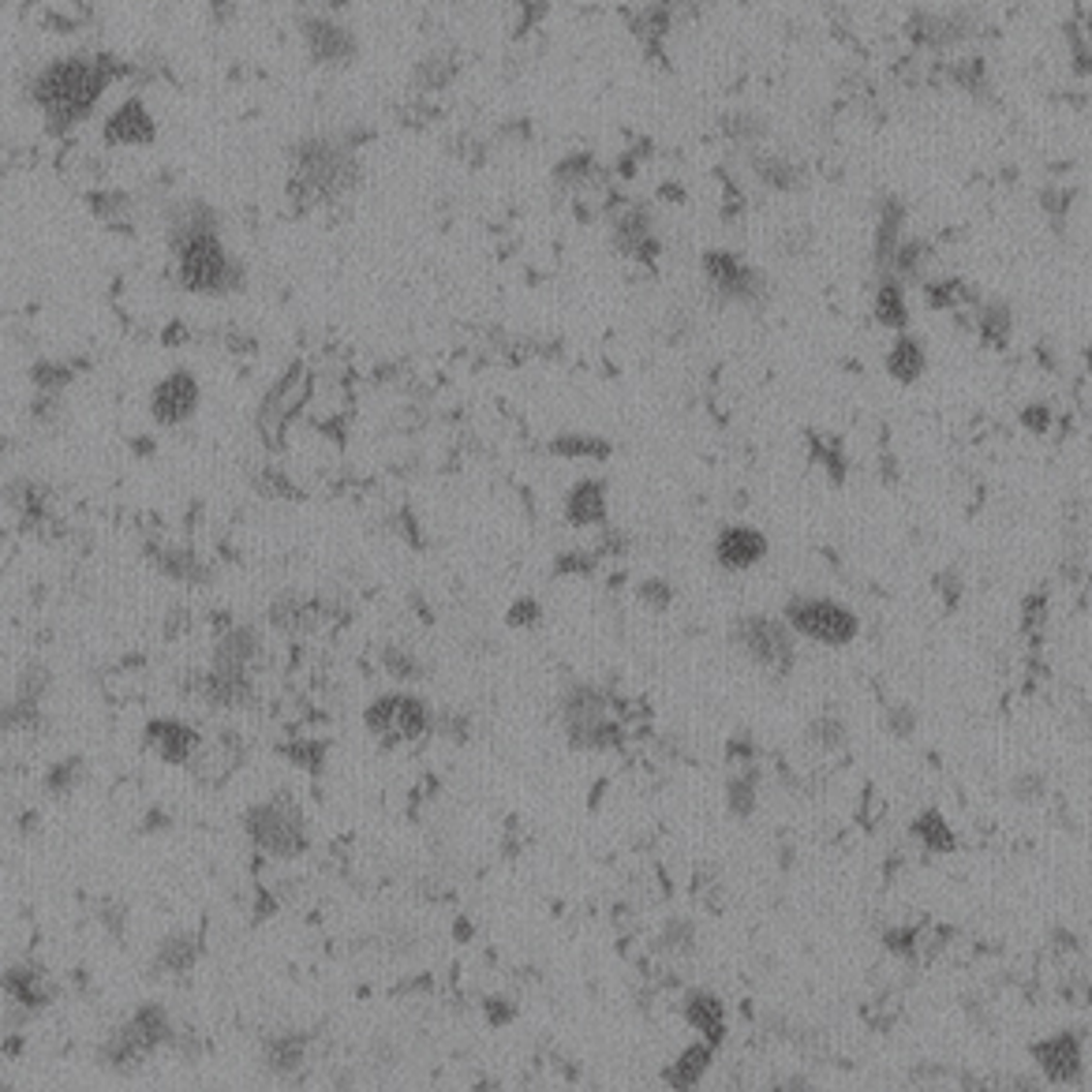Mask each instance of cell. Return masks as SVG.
<instances>
[{
    "label": "cell",
    "mask_w": 1092,
    "mask_h": 1092,
    "mask_svg": "<svg viewBox=\"0 0 1092 1092\" xmlns=\"http://www.w3.org/2000/svg\"><path fill=\"white\" fill-rule=\"evenodd\" d=\"M779 1089H812L809 1078H793V1082H779Z\"/></svg>",
    "instance_id": "64"
},
{
    "label": "cell",
    "mask_w": 1092,
    "mask_h": 1092,
    "mask_svg": "<svg viewBox=\"0 0 1092 1092\" xmlns=\"http://www.w3.org/2000/svg\"><path fill=\"white\" fill-rule=\"evenodd\" d=\"M0 992L4 999L30 1014L38 1018L41 1010H50L53 999H57V984L50 980V973L41 966H30V962H20V966H8L0 973Z\"/></svg>",
    "instance_id": "17"
},
{
    "label": "cell",
    "mask_w": 1092,
    "mask_h": 1092,
    "mask_svg": "<svg viewBox=\"0 0 1092 1092\" xmlns=\"http://www.w3.org/2000/svg\"><path fill=\"white\" fill-rule=\"evenodd\" d=\"M924 371H928V356L920 348V341L898 333V341L887 352V374L894 382H902V386H913V382L924 378Z\"/></svg>",
    "instance_id": "34"
},
{
    "label": "cell",
    "mask_w": 1092,
    "mask_h": 1092,
    "mask_svg": "<svg viewBox=\"0 0 1092 1092\" xmlns=\"http://www.w3.org/2000/svg\"><path fill=\"white\" fill-rule=\"evenodd\" d=\"M976 330L992 348H1003L1014 330V311L1006 300H980L976 303Z\"/></svg>",
    "instance_id": "36"
},
{
    "label": "cell",
    "mask_w": 1092,
    "mask_h": 1092,
    "mask_svg": "<svg viewBox=\"0 0 1092 1092\" xmlns=\"http://www.w3.org/2000/svg\"><path fill=\"white\" fill-rule=\"evenodd\" d=\"M382 666H386V673L400 685H420L423 677H427V663H423L416 651H408V647H400V644L382 647Z\"/></svg>",
    "instance_id": "41"
},
{
    "label": "cell",
    "mask_w": 1092,
    "mask_h": 1092,
    "mask_svg": "<svg viewBox=\"0 0 1092 1092\" xmlns=\"http://www.w3.org/2000/svg\"><path fill=\"white\" fill-rule=\"evenodd\" d=\"M550 453L569 460H606L614 449H610L606 438H596V434H562V438L550 442Z\"/></svg>",
    "instance_id": "44"
},
{
    "label": "cell",
    "mask_w": 1092,
    "mask_h": 1092,
    "mask_svg": "<svg viewBox=\"0 0 1092 1092\" xmlns=\"http://www.w3.org/2000/svg\"><path fill=\"white\" fill-rule=\"evenodd\" d=\"M606 221H610L614 247L629 259V263L651 266L655 259H659V236H655L651 214H647L640 203L610 199V203H606Z\"/></svg>",
    "instance_id": "12"
},
{
    "label": "cell",
    "mask_w": 1092,
    "mask_h": 1092,
    "mask_svg": "<svg viewBox=\"0 0 1092 1092\" xmlns=\"http://www.w3.org/2000/svg\"><path fill=\"white\" fill-rule=\"evenodd\" d=\"M730 640L752 666L767 670L770 677H786L793 670V663H797L793 629L786 621H779V617H767V614L737 617L730 629Z\"/></svg>",
    "instance_id": "6"
},
{
    "label": "cell",
    "mask_w": 1092,
    "mask_h": 1092,
    "mask_svg": "<svg viewBox=\"0 0 1092 1092\" xmlns=\"http://www.w3.org/2000/svg\"><path fill=\"white\" fill-rule=\"evenodd\" d=\"M487 1010H490V1014H494V1018H490V1022H494V1025H502V1022H513V1006L487 1003Z\"/></svg>",
    "instance_id": "63"
},
{
    "label": "cell",
    "mask_w": 1092,
    "mask_h": 1092,
    "mask_svg": "<svg viewBox=\"0 0 1092 1092\" xmlns=\"http://www.w3.org/2000/svg\"><path fill=\"white\" fill-rule=\"evenodd\" d=\"M673 30V16L666 8H659V4H647V8H640L633 16V34L640 41H644L647 50H659L663 46V38Z\"/></svg>",
    "instance_id": "45"
},
{
    "label": "cell",
    "mask_w": 1092,
    "mask_h": 1092,
    "mask_svg": "<svg viewBox=\"0 0 1092 1092\" xmlns=\"http://www.w3.org/2000/svg\"><path fill=\"white\" fill-rule=\"evenodd\" d=\"M83 779H87V760L83 756H64V760L46 770V793L64 800L83 786Z\"/></svg>",
    "instance_id": "42"
},
{
    "label": "cell",
    "mask_w": 1092,
    "mask_h": 1092,
    "mask_svg": "<svg viewBox=\"0 0 1092 1092\" xmlns=\"http://www.w3.org/2000/svg\"><path fill=\"white\" fill-rule=\"evenodd\" d=\"M254 490H259L263 497H270V502H296V497H300V490H296L281 472H273V468L254 476Z\"/></svg>",
    "instance_id": "48"
},
{
    "label": "cell",
    "mask_w": 1092,
    "mask_h": 1092,
    "mask_svg": "<svg viewBox=\"0 0 1092 1092\" xmlns=\"http://www.w3.org/2000/svg\"><path fill=\"white\" fill-rule=\"evenodd\" d=\"M434 730L442 733V737H453V741H468V719L460 711H442L434 715Z\"/></svg>",
    "instance_id": "55"
},
{
    "label": "cell",
    "mask_w": 1092,
    "mask_h": 1092,
    "mask_svg": "<svg viewBox=\"0 0 1092 1092\" xmlns=\"http://www.w3.org/2000/svg\"><path fill=\"white\" fill-rule=\"evenodd\" d=\"M326 603L318 599H303V596H281L273 599L270 610H266V621L281 633H311L326 621Z\"/></svg>",
    "instance_id": "26"
},
{
    "label": "cell",
    "mask_w": 1092,
    "mask_h": 1092,
    "mask_svg": "<svg viewBox=\"0 0 1092 1092\" xmlns=\"http://www.w3.org/2000/svg\"><path fill=\"white\" fill-rule=\"evenodd\" d=\"M90 214L98 217V221H105L109 229H131V221H135V199L127 195V191H117V187L94 191L90 195Z\"/></svg>",
    "instance_id": "38"
},
{
    "label": "cell",
    "mask_w": 1092,
    "mask_h": 1092,
    "mask_svg": "<svg viewBox=\"0 0 1092 1092\" xmlns=\"http://www.w3.org/2000/svg\"><path fill=\"white\" fill-rule=\"evenodd\" d=\"M756 800H760V779L756 770H741L726 782V809L733 819H749L756 812Z\"/></svg>",
    "instance_id": "43"
},
{
    "label": "cell",
    "mask_w": 1092,
    "mask_h": 1092,
    "mask_svg": "<svg viewBox=\"0 0 1092 1092\" xmlns=\"http://www.w3.org/2000/svg\"><path fill=\"white\" fill-rule=\"evenodd\" d=\"M782 621L790 625L793 633L809 636V640L827 647L853 644L860 633V617L849 606L830 603V599H809V596L790 599L786 610H782Z\"/></svg>",
    "instance_id": "8"
},
{
    "label": "cell",
    "mask_w": 1092,
    "mask_h": 1092,
    "mask_svg": "<svg viewBox=\"0 0 1092 1092\" xmlns=\"http://www.w3.org/2000/svg\"><path fill=\"white\" fill-rule=\"evenodd\" d=\"M1022 423L1029 430H1036V434H1043V430L1052 427V408H1048V404H1029V408L1022 412Z\"/></svg>",
    "instance_id": "60"
},
{
    "label": "cell",
    "mask_w": 1092,
    "mask_h": 1092,
    "mask_svg": "<svg viewBox=\"0 0 1092 1092\" xmlns=\"http://www.w3.org/2000/svg\"><path fill=\"white\" fill-rule=\"evenodd\" d=\"M1033 1059L1040 1063L1043 1078L1055 1085H1073L1082 1082L1085 1073V1055H1082V1040L1070 1033H1059L1052 1040H1040L1033 1043Z\"/></svg>",
    "instance_id": "19"
},
{
    "label": "cell",
    "mask_w": 1092,
    "mask_h": 1092,
    "mask_svg": "<svg viewBox=\"0 0 1092 1092\" xmlns=\"http://www.w3.org/2000/svg\"><path fill=\"white\" fill-rule=\"evenodd\" d=\"M289 161H293V169H289V203L300 214L341 203L363 180L356 143L344 135H303L289 150Z\"/></svg>",
    "instance_id": "2"
},
{
    "label": "cell",
    "mask_w": 1092,
    "mask_h": 1092,
    "mask_svg": "<svg viewBox=\"0 0 1092 1092\" xmlns=\"http://www.w3.org/2000/svg\"><path fill=\"white\" fill-rule=\"evenodd\" d=\"M557 719H562V730H580V726H592L599 719H610L606 715V696L599 693L596 685H566L562 689V700H557Z\"/></svg>",
    "instance_id": "24"
},
{
    "label": "cell",
    "mask_w": 1092,
    "mask_h": 1092,
    "mask_svg": "<svg viewBox=\"0 0 1092 1092\" xmlns=\"http://www.w3.org/2000/svg\"><path fill=\"white\" fill-rule=\"evenodd\" d=\"M98 920L113 932V936H124L127 928V909L120 902H98Z\"/></svg>",
    "instance_id": "58"
},
{
    "label": "cell",
    "mask_w": 1092,
    "mask_h": 1092,
    "mask_svg": "<svg viewBox=\"0 0 1092 1092\" xmlns=\"http://www.w3.org/2000/svg\"><path fill=\"white\" fill-rule=\"evenodd\" d=\"M883 722H887V733H890V737H898V741H909V737L917 733V726H920L917 711H913L909 703H890L887 719H883Z\"/></svg>",
    "instance_id": "49"
},
{
    "label": "cell",
    "mask_w": 1092,
    "mask_h": 1092,
    "mask_svg": "<svg viewBox=\"0 0 1092 1092\" xmlns=\"http://www.w3.org/2000/svg\"><path fill=\"white\" fill-rule=\"evenodd\" d=\"M909 835H913V839H917L920 846L928 849V853H954V849H958V835L950 830V823H946L939 809L920 812V816L913 819Z\"/></svg>",
    "instance_id": "37"
},
{
    "label": "cell",
    "mask_w": 1092,
    "mask_h": 1092,
    "mask_svg": "<svg viewBox=\"0 0 1092 1092\" xmlns=\"http://www.w3.org/2000/svg\"><path fill=\"white\" fill-rule=\"evenodd\" d=\"M460 71V60L453 50H434L423 60H416V71H412V90L416 94H438V90L453 87V79Z\"/></svg>",
    "instance_id": "30"
},
{
    "label": "cell",
    "mask_w": 1092,
    "mask_h": 1092,
    "mask_svg": "<svg viewBox=\"0 0 1092 1092\" xmlns=\"http://www.w3.org/2000/svg\"><path fill=\"white\" fill-rule=\"evenodd\" d=\"M1043 793V782L1040 775H1022V779L1014 782V797L1018 800H1036Z\"/></svg>",
    "instance_id": "62"
},
{
    "label": "cell",
    "mask_w": 1092,
    "mask_h": 1092,
    "mask_svg": "<svg viewBox=\"0 0 1092 1092\" xmlns=\"http://www.w3.org/2000/svg\"><path fill=\"white\" fill-rule=\"evenodd\" d=\"M809 741L823 752H842L849 745V730L839 715H819L809 726Z\"/></svg>",
    "instance_id": "46"
},
{
    "label": "cell",
    "mask_w": 1092,
    "mask_h": 1092,
    "mask_svg": "<svg viewBox=\"0 0 1092 1092\" xmlns=\"http://www.w3.org/2000/svg\"><path fill=\"white\" fill-rule=\"evenodd\" d=\"M41 726H46L41 703L20 700V696L0 700V730H8V733H38Z\"/></svg>",
    "instance_id": "40"
},
{
    "label": "cell",
    "mask_w": 1092,
    "mask_h": 1092,
    "mask_svg": "<svg viewBox=\"0 0 1092 1092\" xmlns=\"http://www.w3.org/2000/svg\"><path fill=\"white\" fill-rule=\"evenodd\" d=\"M143 745H147V752H154L157 760L173 763V767H187L191 756L203 749V737H199L187 722L150 719L147 730H143Z\"/></svg>",
    "instance_id": "18"
},
{
    "label": "cell",
    "mask_w": 1092,
    "mask_h": 1092,
    "mask_svg": "<svg viewBox=\"0 0 1092 1092\" xmlns=\"http://www.w3.org/2000/svg\"><path fill=\"white\" fill-rule=\"evenodd\" d=\"M767 557V539L756 527H726L715 539V562L730 573H749Z\"/></svg>",
    "instance_id": "21"
},
{
    "label": "cell",
    "mask_w": 1092,
    "mask_h": 1092,
    "mask_svg": "<svg viewBox=\"0 0 1092 1092\" xmlns=\"http://www.w3.org/2000/svg\"><path fill=\"white\" fill-rule=\"evenodd\" d=\"M749 173L756 176V184H763L767 191H779V195H793V191L809 184V169L800 165L793 154H782V150H752Z\"/></svg>",
    "instance_id": "20"
},
{
    "label": "cell",
    "mask_w": 1092,
    "mask_h": 1092,
    "mask_svg": "<svg viewBox=\"0 0 1092 1092\" xmlns=\"http://www.w3.org/2000/svg\"><path fill=\"white\" fill-rule=\"evenodd\" d=\"M150 557H154V566L161 569V573L169 576V580H176V584H187V587H206L210 580H214V573L206 569L203 557L191 550V546H150L147 550Z\"/></svg>",
    "instance_id": "25"
},
{
    "label": "cell",
    "mask_w": 1092,
    "mask_h": 1092,
    "mask_svg": "<svg viewBox=\"0 0 1092 1092\" xmlns=\"http://www.w3.org/2000/svg\"><path fill=\"white\" fill-rule=\"evenodd\" d=\"M203 958V936L199 932H187V928H176L169 932L154 950V973L157 976H184L195 969V962Z\"/></svg>",
    "instance_id": "23"
},
{
    "label": "cell",
    "mask_w": 1092,
    "mask_h": 1092,
    "mask_svg": "<svg viewBox=\"0 0 1092 1092\" xmlns=\"http://www.w3.org/2000/svg\"><path fill=\"white\" fill-rule=\"evenodd\" d=\"M199 400H203L199 378L180 367V371H169L150 390V416H154L157 427H180L199 412Z\"/></svg>",
    "instance_id": "15"
},
{
    "label": "cell",
    "mask_w": 1092,
    "mask_h": 1092,
    "mask_svg": "<svg viewBox=\"0 0 1092 1092\" xmlns=\"http://www.w3.org/2000/svg\"><path fill=\"white\" fill-rule=\"evenodd\" d=\"M363 726L386 749L390 745H416V741H427L430 733H434V711H430V703L420 700V696L390 693L367 703Z\"/></svg>",
    "instance_id": "5"
},
{
    "label": "cell",
    "mask_w": 1092,
    "mask_h": 1092,
    "mask_svg": "<svg viewBox=\"0 0 1092 1092\" xmlns=\"http://www.w3.org/2000/svg\"><path fill=\"white\" fill-rule=\"evenodd\" d=\"M711 1059H715L711 1043H707V1040L693 1043V1048H685V1052L677 1055L670 1066H666L663 1082L670 1085V1089H696V1085L703 1082V1073L711 1070Z\"/></svg>",
    "instance_id": "32"
},
{
    "label": "cell",
    "mask_w": 1092,
    "mask_h": 1092,
    "mask_svg": "<svg viewBox=\"0 0 1092 1092\" xmlns=\"http://www.w3.org/2000/svg\"><path fill=\"white\" fill-rule=\"evenodd\" d=\"M50 685H53L50 666L30 663V666H23L20 681H16V693L11 696H20V700H30V703H41L46 700V693H50Z\"/></svg>",
    "instance_id": "47"
},
{
    "label": "cell",
    "mask_w": 1092,
    "mask_h": 1092,
    "mask_svg": "<svg viewBox=\"0 0 1092 1092\" xmlns=\"http://www.w3.org/2000/svg\"><path fill=\"white\" fill-rule=\"evenodd\" d=\"M281 752L296 763V767L307 770V775H318V770H323V763H326V749H323V745L300 741V745H284Z\"/></svg>",
    "instance_id": "50"
},
{
    "label": "cell",
    "mask_w": 1092,
    "mask_h": 1092,
    "mask_svg": "<svg viewBox=\"0 0 1092 1092\" xmlns=\"http://www.w3.org/2000/svg\"><path fill=\"white\" fill-rule=\"evenodd\" d=\"M113 75H117V68L105 57L50 60L30 79V101L53 135H71L75 127H83L94 117Z\"/></svg>",
    "instance_id": "1"
},
{
    "label": "cell",
    "mask_w": 1092,
    "mask_h": 1092,
    "mask_svg": "<svg viewBox=\"0 0 1092 1092\" xmlns=\"http://www.w3.org/2000/svg\"><path fill=\"white\" fill-rule=\"evenodd\" d=\"M221 233V214L203 199H180L165 210V240L169 247L184 244L191 236Z\"/></svg>",
    "instance_id": "22"
},
{
    "label": "cell",
    "mask_w": 1092,
    "mask_h": 1092,
    "mask_svg": "<svg viewBox=\"0 0 1092 1092\" xmlns=\"http://www.w3.org/2000/svg\"><path fill=\"white\" fill-rule=\"evenodd\" d=\"M719 131H722V139H726L730 147H737V150H745V154H752V150H763V147H767V139H770V120L763 117L760 109H730V113H722Z\"/></svg>",
    "instance_id": "27"
},
{
    "label": "cell",
    "mask_w": 1092,
    "mask_h": 1092,
    "mask_svg": "<svg viewBox=\"0 0 1092 1092\" xmlns=\"http://www.w3.org/2000/svg\"><path fill=\"white\" fill-rule=\"evenodd\" d=\"M599 569V557L596 554H584V550H569L554 562V573L557 576H592Z\"/></svg>",
    "instance_id": "52"
},
{
    "label": "cell",
    "mask_w": 1092,
    "mask_h": 1092,
    "mask_svg": "<svg viewBox=\"0 0 1092 1092\" xmlns=\"http://www.w3.org/2000/svg\"><path fill=\"white\" fill-rule=\"evenodd\" d=\"M1048 621V596H1029L1022 603V625L1025 633H1040Z\"/></svg>",
    "instance_id": "56"
},
{
    "label": "cell",
    "mask_w": 1092,
    "mask_h": 1092,
    "mask_svg": "<svg viewBox=\"0 0 1092 1092\" xmlns=\"http://www.w3.org/2000/svg\"><path fill=\"white\" fill-rule=\"evenodd\" d=\"M244 835L251 839L254 849H263L266 857L296 860L307 853L311 839H307V823H303L300 809L289 797L259 800L244 812Z\"/></svg>",
    "instance_id": "4"
},
{
    "label": "cell",
    "mask_w": 1092,
    "mask_h": 1092,
    "mask_svg": "<svg viewBox=\"0 0 1092 1092\" xmlns=\"http://www.w3.org/2000/svg\"><path fill=\"white\" fill-rule=\"evenodd\" d=\"M872 314H876V323L879 326H887V330H906L909 326V303H906V284L898 281V277H890V273H883V281H879L876 289V300H872Z\"/></svg>",
    "instance_id": "33"
},
{
    "label": "cell",
    "mask_w": 1092,
    "mask_h": 1092,
    "mask_svg": "<svg viewBox=\"0 0 1092 1092\" xmlns=\"http://www.w3.org/2000/svg\"><path fill=\"white\" fill-rule=\"evenodd\" d=\"M703 281L719 300L737 303V307H763L770 296V281L760 266L741 263L733 251H707L703 254Z\"/></svg>",
    "instance_id": "10"
},
{
    "label": "cell",
    "mask_w": 1092,
    "mask_h": 1092,
    "mask_svg": "<svg viewBox=\"0 0 1092 1092\" xmlns=\"http://www.w3.org/2000/svg\"><path fill=\"white\" fill-rule=\"evenodd\" d=\"M263 1063L270 1073L277 1078H293V1073L303 1070L307 1063V1036L300 1033H281V1036H270L263 1043Z\"/></svg>",
    "instance_id": "31"
},
{
    "label": "cell",
    "mask_w": 1092,
    "mask_h": 1092,
    "mask_svg": "<svg viewBox=\"0 0 1092 1092\" xmlns=\"http://www.w3.org/2000/svg\"><path fill=\"white\" fill-rule=\"evenodd\" d=\"M812 224H797V229H786L779 240V251L782 254H805L812 247Z\"/></svg>",
    "instance_id": "57"
},
{
    "label": "cell",
    "mask_w": 1092,
    "mask_h": 1092,
    "mask_svg": "<svg viewBox=\"0 0 1092 1092\" xmlns=\"http://www.w3.org/2000/svg\"><path fill=\"white\" fill-rule=\"evenodd\" d=\"M566 737H569V745H573V749H580V752H610V749H617V745H621L625 733H621V726H617L614 719H599V722H592V726L569 730Z\"/></svg>",
    "instance_id": "39"
},
{
    "label": "cell",
    "mask_w": 1092,
    "mask_h": 1092,
    "mask_svg": "<svg viewBox=\"0 0 1092 1092\" xmlns=\"http://www.w3.org/2000/svg\"><path fill=\"white\" fill-rule=\"evenodd\" d=\"M636 599H640L647 610H666V606L673 603V587H670V580L651 576V580H644V584L636 587Z\"/></svg>",
    "instance_id": "51"
},
{
    "label": "cell",
    "mask_w": 1092,
    "mask_h": 1092,
    "mask_svg": "<svg viewBox=\"0 0 1092 1092\" xmlns=\"http://www.w3.org/2000/svg\"><path fill=\"white\" fill-rule=\"evenodd\" d=\"M314 378H311V367L296 360L281 378L273 382L270 393L263 397L259 412H254V427H259V438L266 442V449H281L284 446V430H289V420L296 412L303 408V400L311 393Z\"/></svg>",
    "instance_id": "9"
},
{
    "label": "cell",
    "mask_w": 1092,
    "mask_h": 1092,
    "mask_svg": "<svg viewBox=\"0 0 1092 1092\" xmlns=\"http://www.w3.org/2000/svg\"><path fill=\"white\" fill-rule=\"evenodd\" d=\"M187 696H195L199 703L214 707V711H247L254 703V681L251 673H224V670H199L187 677Z\"/></svg>",
    "instance_id": "13"
},
{
    "label": "cell",
    "mask_w": 1092,
    "mask_h": 1092,
    "mask_svg": "<svg viewBox=\"0 0 1092 1092\" xmlns=\"http://www.w3.org/2000/svg\"><path fill=\"white\" fill-rule=\"evenodd\" d=\"M300 41L318 68L341 71L360 60V38H356V30L337 20V16H326V11L323 16H307L300 23Z\"/></svg>",
    "instance_id": "11"
},
{
    "label": "cell",
    "mask_w": 1092,
    "mask_h": 1092,
    "mask_svg": "<svg viewBox=\"0 0 1092 1092\" xmlns=\"http://www.w3.org/2000/svg\"><path fill=\"white\" fill-rule=\"evenodd\" d=\"M0 497H4V506H8L11 513H20L23 520H38V517H46V509H50V487L38 483V479H11Z\"/></svg>",
    "instance_id": "35"
},
{
    "label": "cell",
    "mask_w": 1092,
    "mask_h": 1092,
    "mask_svg": "<svg viewBox=\"0 0 1092 1092\" xmlns=\"http://www.w3.org/2000/svg\"><path fill=\"white\" fill-rule=\"evenodd\" d=\"M936 587L943 592L946 603H958V599H962V576H958V569H946V573H939Z\"/></svg>",
    "instance_id": "61"
},
{
    "label": "cell",
    "mask_w": 1092,
    "mask_h": 1092,
    "mask_svg": "<svg viewBox=\"0 0 1092 1092\" xmlns=\"http://www.w3.org/2000/svg\"><path fill=\"white\" fill-rule=\"evenodd\" d=\"M685 1022L693 1025V1029H700L703 1040L711 1043V1048H719L722 1036H726V1006H722L719 995L693 992L685 999Z\"/></svg>",
    "instance_id": "29"
},
{
    "label": "cell",
    "mask_w": 1092,
    "mask_h": 1092,
    "mask_svg": "<svg viewBox=\"0 0 1092 1092\" xmlns=\"http://www.w3.org/2000/svg\"><path fill=\"white\" fill-rule=\"evenodd\" d=\"M169 251H173V263H176V284L184 293L214 296V300L244 293L247 270L236 254H229L221 233L191 236V240L169 247Z\"/></svg>",
    "instance_id": "3"
},
{
    "label": "cell",
    "mask_w": 1092,
    "mask_h": 1092,
    "mask_svg": "<svg viewBox=\"0 0 1092 1092\" xmlns=\"http://www.w3.org/2000/svg\"><path fill=\"white\" fill-rule=\"evenodd\" d=\"M543 621V606L536 603V599H517V603L509 606V614H506V625L509 629H536V625Z\"/></svg>",
    "instance_id": "53"
},
{
    "label": "cell",
    "mask_w": 1092,
    "mask_h": 1092,
    "mask_svg": "<svg viewBox=\"0 0 1092 1092\" xmlns=\"http://www.w3.org/2000/svg\"><path fill=\"white\" fill-rule=\"evenodd\" d=\"M655 4L670 11L673 23H681V20H700L703 11L711 8V0H655Z\"/></svg>",
    "instance_id": "54"
},
{
    "label": "cell",
    "mask_w": 1092,
    "mask_h": 1092,
    "mask_svg": "<svg viewBox=\"0 0 1092 1092\" xmlns=\"http://www.w3.org/2000/svg\"><path fill=\"white\" fill-rule=\"evenodd\" d=\"M566 520L576 527H596L606 520V483L603 479H584L576 483L566 497Z\"/></svg>",
    "instance_id": "28"
},
{
    "label": "cell",
    "mask_w": 1092,
    "mask_h": 1092,
    "mask_svg": "<svg viewBox=\"0 0 1092 1092\" xmlns=\"http://www.w3.org/2000/svg\"><path fill=\"white\" fill-rule=\"evenodd\" d=\"M980 34H984V20L969 4L946 11L917 8L906 20V41L920 53H954L962 46H969V41H976Z\"/></svg>",
    "instance_id": "7"
},
{
    "label": "cell",
    "mask_w": 1092,
    "mask_h": 1092,
    "mask_svg": "<svg viewBox=\"0 0 1092 1092\" xmlns=\"http://www.w3.org/2000/svg\"><path fill=\"white\" fill-rule=\"evenodd\" d=\"M266 663V636L254 625H233L214 640L210 666L224 673H251Z\"/></svg>",
    "instance_id": "16"
},
{
    "label": "cell",
    "mask_w": 1092,
    "mask_h": 1092,
    "mask_svg": "<svg viewBox=\"0 0 1092 1092\" xmlns=\"http://www.w3.org/2000/svg\"><path fill=\"white\" fill-rule=\"evenodd\" d=\"M157 139V120L143 98H124L101 120V143L113 150H147Z\"/></svg>",
    "instance_id": "14"
},
{
    "label": "cell",
    "mask_w": 1092,
    "mask_h": 1092,
    "mask_svg": "<svg viewBox=\"0 0 1092 1092\" xmlns=\"http://www.w3.org/2000/svg\"><path fill=\"white\" fill-rule=\"evenodd\" d=\"M663 946H673V950H693V924H685V920H673L670 928H666V936H663Z\"/></svg>",
    "instance_id": "59"
}]
</instances>
